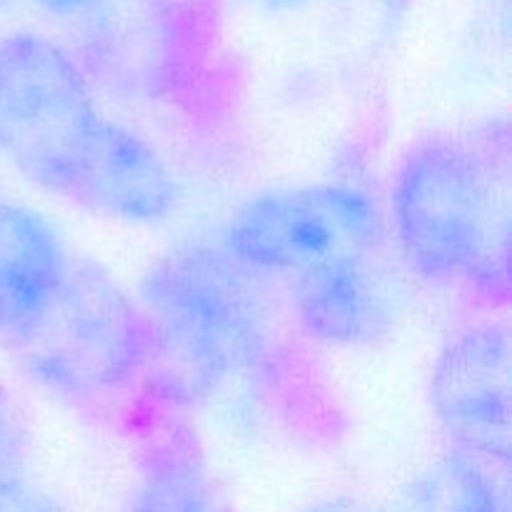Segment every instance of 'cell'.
<instances>
[{"mask_svg": "<svg viewBox=\"0 0 512 512\" xmlns=\"http://www.w3.org/2000/svg\"><path fill=\"white\" fill-rule=\"evenodd\" d=\"M153 340L150 395L175 410L198 405L230 380L270 398L303 393L310 378L278 330L263 278L223 248L185 245L155 260L140 283Z\"/></svg>", "mask_w": 512, "mask_h": 512, "instance_id": "obj_1", "label": "cell"}, {"mask_svg": "<svg viewBox=\"0 0 512 512\" xmlns=\"http://www.w3.org/2000/svg\"><path fill=\"white\" fill-rule=\"evenodd\" d=\"M510 133H430L400 155L388 223L410 273L463 288L498 310L510 300Z\"/></svg>", "mask_w": 512, "mask_h": 512, "instance_id": "obj_2", "label": "cell"}, {"mask_svg": "<svg viewBox=\"0 0 512 512\" xmlns=\"http://www.w3.org/2000/svg\"><path fill=\"white\" fill-rule=\"evenodd\" d=\"M15 353L45 393L88 418H120L133 428L153 400V340L143 310L93 260L70 263Z\"/></svg>", "mask_w": 512, "mask_h": 512, "instance_id": "obj_3", "label": "cell"}, {"mask_svg": "<svg viewBox=\"0 0 512 512\" xmlns=\"http://www.w3.org/2000/svg\"><path fill=\"white\" fill-rule=\"evenodd\" d=\"M75 58L93 88L140 108L213 118L208 20L195 0H95Z\"/></svg>", "mask_w": 512, "mask_h": 512, "instance_id": "obj_4", "label": "cell"}, {"mask_svg": "<svg viewBox=\"0 0 512 512\" xmlns=\"http://www.w3.org/2000/svg\"><path fill=\"white\" fill-rule=\"evenodd\" d=\"M108 115L80 60L35 30L0 38V153L23 178L68 200Z\"/></svg>", "mask_w": 512, "mask_h": 512, "instance_id": "obj_5", "label": "cell"}, {"mask_svg": "<svg viewBox=\"0 0 512 512\" xmlns=\"http://www.w3.org/2000/svg\"><path fill=\"white\" fill-rule=\"evenodd\" d=\"M388 223L370 190L315 183L255 195L230 215L220 248L260 278H295L350 255H375Z\"/></svg>", "mask_w": 512, "mask_h": 512, "instance_id": "obj_6", "label": "cell"}, {"mask_svg": "<svg viewBox=\"0 0 512 512\" xmlns=\"http://www.w3.org/2000/svg\"><path fill=\"white\" fill-rule=\"evenodd\" d=\"M510 335L500 320L455 330L433 360L428 403L453 448L488 463H510Z\"/></svg>", "mask_w": 512, "mask_h": 512, "instance_id": "obj_7", "label": "cell"}, {"mask_svg": "<svg viewBox=\"0 0 512 512\" xmlns=\"http://www.w3.org/2000/svg\"><path fill=\"white\" fill-rule=\"evenodd\" d=\"M375 255H350L290 278V308L300 333L315 345L363 348L393 328V295Z\"/></svg>", "mask_w": 512, "mask_h": 512, "instance_id": "obj_8", "label": "cell"}, {"mask_svg": "<svg viewBox=\"0 0 512 512\" xmlns=\"http://www.w3.org/2000/svg\"><path fill=\"white\" fill-rule=\"evenodd\" d=\"M178 180L145 135L108 118L70 203L125 223H158L175 210Z\"/></svg>", "mask_w": 512, "mask_h": 512, "instance_id": "obj_9", "label": "cell"}, {"mask_svg": "<svg viewBox=\"0 0 512 512\" xmlns=\"http://www.w3.org/2000/svg\"><path fill=\"white\" fill-rule=\"evenodd\" d=\"M70 263L45 215L0 200V340L18 348L58 295Z\"/></svg>", "mask_w": 512, "mask_h": 512, "instance_id": "obj_10", "label": "cell"}, {"mask_svg": "<svg viewBox=\"0 0 512 512\" xmlns=\"http://www.w3.org/2000/svg\"><path fill=\"white\" fill-rule=\"evenodd\" d=\"M130 433L140 445L125 512H223L208 460L183 410L150 405Z\"/></svg>", "mask_w": 512, "mask_h": 512, "instance_id": "obj_11", "label": "cell"}, {"mask_svg": "<svg viewBox=\"0 0 512 512\" xmlns=\"http://www.w3.org/2000/svg\"><path fill=\"white\" fill-rule=\"evenodd\" d=\"M503 465L450 448L415 475L398 512H510Z\"/></svg>", "mask_w": 512, "mask_h": 512, "instance_id": "obj_12", "label": "cell"}, {"mask_svg": "<svg viewBox=\"0 0 512 512\" xmlns=\"http://www.w3.org/2000/svg\"><path fill=\"white\" fill-rule=\"evenodd\" d=\"M25 483V435L13 408L0 395V498Z\"/></svg>", "mask_w": 512, "mask_h": 512, "instance_id": "obj_13", "label": "cell"}, {"mask_svg": "<svg viewBox=\"0 0 512 512\" xmlns=\"http://www.w3.org/2000/svg\"><path fill=\"white\" fill-rule=\"evenodd\" d=\"M0 512H68L45 490L35 488L28 480L0 498Z\"/></svg>", "mask_w": 512, "mask_h": 512, "instance_id": "obj_14", "label": "cell"}, {"mask_svg": "<svg viewBox=\"0 0 512 512\" xmlns=\"http://www.w3.org/2000/svg\"><path fill=\"white\" fill-rule=\"evenodd\" d=\"M33 3L53 18H83L95 0H33Z\"/></svg>", "mask_w": 512, "mask_h": 512, "instance_id": "obj_15", "label": "cell"}, {"mask_svg": "<svg viewBox=\"0 0 512 512\" xmlns=\"http://www.w3.org/2000/svg\"><path fill=\"white\" fill-rule=\"evenodd\" d=\"M298 512H368V510H365L363 505L355 503V500L330 498V500H320V503L308 505V508H303Z\"/></svg>", "mask_w": 512, "mask_h": 512, "instance_id": "obj_16", "label": "cell"}, {"mask_svg": "<svg viewBox=\"0 0 512 512\" xmlns=\"http://www.w3.org/2000/svg\"><path fill=\"white\" fill-rule=\"evenodd\" d=\"M260 3L268 5L270 10H295L305 8V5L315 3V0H260Z\"/></svg>", "mask_w": 512, "mask_h": 512, "instance_id": "obj_17", "label": "cell"}, {"mask_svg": "<svg viewBox=\"0 0 512 512\" xmlns=\"http://www.w3.org/2000/svg\"><path fill=\"white\" fill-rule=\"evenodd\" d=\"M10 3H13V0H0V18H3V15H5V13H8Z\"/></svg>", "mask_w": 512, "mask_h": 512, "instance_id": "obj_18", "label": "cell"}]
</instances>
